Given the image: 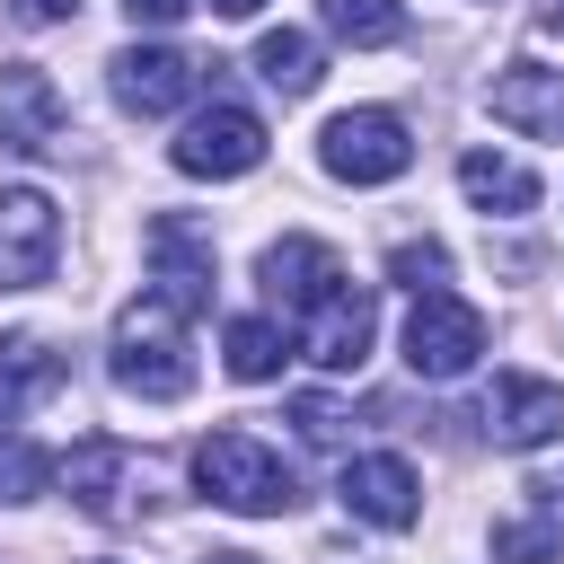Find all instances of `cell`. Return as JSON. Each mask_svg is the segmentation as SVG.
<instances>
[{
	"mask_svg": "<svg viewBox=\"0 0 564 564\" xmlns=\"http://www.w3.org/2000/svg\"><path fill=\"white\" fill-rule=\"evenodd\" d=\"M485 432H494L502 449H546V441L564 432V388L538 379V370H502L494 397H485Z\"/></svg>",
	"mask_w": 564,
	"mask_h": 564,
	"instance_id": "4fadbf2b",
	"label": "cell"
},
{
	"mask_svg": "<svg viewBox=\"0 0 564 564\" xmlns=\"http://www.w3.org/2000/svg\"><path fill=\"white\" fill-rule=\"evenodd\" d=\"M53 256H62V212H53V194L0 185V291L53 282Z\"/></svg>",
	"mask_w": 564,
	"mask_h": 564,
	"instance_id": "8992f818",
	"label": "cell"
},
{
	"mask_svg": "<svg viewBox=\"0 0 564 564\" xmlns=\"http://www.w3.org/2000/svg\"><path fill=\"white\" fill-rule=\"evenodd\" d=\"M106 370L123 397L141 405H176L194 388V344H185V308L167 291H141L123 317H115V344H106Z\"/></svg>",
	"mask_w": 564,
	"mask_h": 564,
	"instance_id": "6da1fadb",
	"label": "cell"
},
{
	"mask_svg": "<svg viewBox=\"0 0 564 564\" xmlns=\"http://www.w3.org/2000/svg\"><path fill=\"white\" fill-rule=\"evenodd\" d=\"M194 485H203V502H220V511H238V520H282L291 502H300V476H291V458L282 449H264L256 432H203L194 441Z\"/></svg>",
	"mask_w": 564,
	"mask_h": 564,
	"instance_id": "7a4b0ae2",
	"label": "cell"
},
{
	"mask_svg": "<svg viewBox=\"0 0 564 564\" xmlns=\"http://www.w3.org/2000/svg\"><path fill=\"white\" fill-rule=\"evenodd\" d=\"M167 159H176V176H247V167H264V123L247 115V106H229V97H212L176 141H167Z\"/></svg>",
	"mask_w": 564,
	"mask_h": 564,
	"instance_id": "5b68a950",
	"label": "cell"
},
{
	"mask_svg": "<svg viewBox=\"0 0 564 564\" xmlns=\"http://www.w3.org/2000/svg\"><path fill=\"white\" fill-rule=\"evenodd\" d=\"M203 564H256V555H247V546H212Z\"/></svg>",
	"mask_w": 564,
	"mask_h": 564,
	"instance_id": "f1b7e54d",
	"label": "cell"
},
{
	"mask_svg": "<svg viewBox=\"0 0 564 564\" xmlns=\"http://www.w3.org/2000/svg\"><path fill=\"white\" fill-rule=\"evenodd\" d=\"M70 9H79V0H18V18H26V26H62Z\"/></svg>",
	"mask_w": 564,
	"mask_h": 564,
	"instance_id": "484cf974",
	"label": "cell"
},
{
	"mask_svg": "<svg viewBox=\"0 0 564 564\" xmlns=\"http://www.w3.org/2000/svg\"><path fill=\"white\" fill-rule=\"evenodd\" d=\"M485 106H494V123H511L529 141H564V70H546V62H502Z\"/></svg>",
	"mask_w": 564,
	"mask_h": 564,
	"instance_id": "9a60e30c",
	"label": "cell"
},
{
	"mask_svg": "<svg viewBox=\"0 0 564 564\" xmlns=\"http://www.w3.org/2000/svg\"><path fill=\"white\" fill-rule=\"evenodd\" d=\"M62 485H70V502L88 511V520H132L141 502V458L115 441V432H88V441H70V458H62Z\"/></svg>",
	"mask_w": 564,
	"mask_h": 564,
	"instance_id": "ba28073f",
	"label": "cell"
},
{
	"mask_svg": "<svg viewBox=\"0 0 564 564\" xmlns=\"http://www.w3.org/2000/svg\"><path fill=\"white\" fill-rule=\"evenodd\" d=\"M388 282H405V291H441V282H449V247H441V238H405V247H388Z\"/></svg>",
	"mask_w": 564,
	"mask_h": 564,
	"instance_id": "603a6c76",
	"label": "cell"
},
{
	"mask_svg": "<svg viewBox=\"0 0 564 564\" xmlns=\"http://www.w3.org/2000/svg\"><path fill=\"white\" fill-rule=\"evenodd\" d=\"M220 352H229V379L264 388V379H282V361H291V326H273V317H229Z\"/></svg>",
	"mask_w": 564,
	"mask_h": 564,
	"instance_id": "d6986e66",
	"label": "cell"
},
{
	"mask_svg": "<svg viewBox=\"0 0 564 564\" xmlns=\"http://www.w3.org/2000/svg\"><path fill=\"white\" fill-rule=\"evenodd\" d=\"M317 159H326V176H344V185H388V176L414 167V132H405L388 106H352V115H335V123L317 132Z\"/></svg>",
	"mask_w": 564,
	"mask_h": 564,
	"instance_id": "277c9868",
	"label": "cell"
},
{
	"mask_svg": "<svg viewBox=\"0 0 564 564\" xmlns=\"http://www.w3.org/2000/svg\"><path fill=\"white\" fill-rule=\"evenodd\" d=\"M0 150L9 159H53L62 150V88L35 62H0Z\"/></svg>",
	"mask_w": 564,
	"mask_h": 564,
	"instance_id": "8fae6325",
	"label": "cell"
},
{
	"mask_svg": "<svg viewBox=\"0 0 564 564\" xmlns=\"http://www.w3.org/2000/svg\"><path fill=\"white\" fill-rule=\"evenodd\" d=\"M335 494H344V511H352V520H370V529H414V520H423V476H414L397 449L344 458Z\"/></svg>",
	"mask_w": 564,
	"mask_h": 564,
	"instance_id": "30bf717a",
	"label": "cell"
},
{
	"mask_svg": "<svg viewBox=\"0 0 564 564\" xmlns=\"http://www.w3.org/2000/svg\"><path fill=\"white\" fill-rule=\"evenodd\" d=\"M53 476H62V458H53L44 441H26V432H0V502H35Z\"/></svg>",
	"mask_w": 564,
	"mask_h": 564,
	"instance_id": "7402d4cb",
	"label": "cell"
},
{
	"mask_svg": "<svg viewBox=\"0 0 564 564\" xmlns=\"http://www.w3.org/2000/svg\"><path fill=\"white\" fill-rule=\"evenodd\" d=\"M141 256H150V282L194 317V308H212V229H194L185 212H159L150 229H141Z\"/></svg>",
	"mask_w": 564,
	"mask_h": 564,
	"instance_id": "9c48e42d",
	"label": "cell"
},
{
	"mask_svg": "<svg viewBox=\"0 0 564 564\" xmlns=\"http://www.w3.org/2000/svg\"><path fill=\"white\" fill-rule=\"evenodd\" d=\"M494 564H564V520H555L546 502L494 520Z\"/></svg>",
	"mask_w": 564,
	"mask_h": 564,
	"instance_id": "ffe728a7",
	"label": "cell"
},
{
	"mask_svg": "<svg viewBox=\"0 0 564 564\" xmlns=\"http://www.w3.org/2000/svg\"><path fill=\"white\" fill-rule=\"evenodd\" d=\"M212 9H220V18H256L264 0H212Z\"/></svg>",
	"mask_w": 564,
	"mask_h": 564,
	"instance_id": "4316f807",
	"label": "cell"
},
{
	"mask_svg": "<svg viewBox=\"0 0 564 564\" xmlns=\"http://www.w3.org/2000/svg\"><path fill=\"white\" fill-rule=\"evenodd\" d=\"M538 26H546V35H564V0H546V9H538Z\"/></svg>",
	"mask_w": 564,
	"mask_h": 564,
	"instance_id": "83f0119b",
	"label": "cell"
},
{
	"mask_svg": "<svg viewBox=\"0 0 564 564\" xmlns=\"http://www.w3.org/2000/svg\"><path fill=\"white\" fill-rule=\"evenodd\" d=\"M70 379V361L44 344V335H0V423H18L35 397H53Z\"/></svg>",
	"mask_w": 564,
	"mask_h": 564,
	"instance_id": "2e32d148",
	"label": "cell"
},
{
	"mask_svg": "<svg viewBox=\"0 0 564 564\" xmlns=\"http://www.w3.org/2000/svg\"><path fill=\"white\" fill-rule=\"evenodd\" d=\"M291 423H300L308 449H335V441H344V405H335V397H291Z\"/></svg>",
	"mask_w": 564,
	"mask_h": 564,
	"instance_id": "cb8c5ba5",
	"label": "cell"
},
{
	"mask_svg": "<svg viewBox=\"0 0 564 564\" xmlns=\"http://www.w3.org/2000/svg\"><path fill=\"white\" fill-rule=\"evenodd\" d=\"M123 9H132V26H176L194 0H123Z\"/></svg>",
	"mask_w": 564,
	"mask_h": 564,
	"instance_id": "d4e9b609",
	"label": "cell"
},
{
	"mask_svg": "<svg viewBox=\"0 0 564 564\" xmlns=\"http://www.w3.org/2000/svg\"><path fill=\"white\" fill-rule=\"evenodd\" d=\"M458 194H467L476 212H529V203H538V176H529L520 159H502V150H467V159H458Z\"/></svg>",
	"mask_w": 564,
	"mask_h": 564,
	"instance_id": "e0dca14e",
	"label": "cell"
},
{
	"mask_svg": "<svg viewBox=\"0 0 564 564\" xmlns=\"http://www.w3.org/2000/svg\"><path fill=\"white\" fill-rule=\"evenodd\" d=\"M106 88L123 115H176L194 88H203V62H185L176 44H123L106 62Z\"/></svg>",
	"mask_w": 564,
	"mask_h": 564,
	"instance_id": "52a82bcc",
	"label": "cell"
},
{
	"mask_svg": "<svg viewBox=\"0 0 564 564\" xmlns=\"http://www.w3.org/2000/svg\"><path fill=\"white\" fill-rule=\"evenodd\" d=\"M264 300L273 308H291V317H308V308H326L352 273H344V256L326 247V238H282V247H264Z\"/></svg>",
	"mask_w": 564,
	"mask_h": 564,
	"instance_id": "7c38bea8",
	"label": "cell"
},
{
	"mask_svg": "<svg viewBox=\"0 0 564 564\" xmlns=\"http://www.w3.org/2000/svg\"><path fill=\"white\" fill-rule=\"evenodd\" d=\"M485 361V308L458 300L449 282L441 291H414V317H405V370L414 379H467Z\"/></svg>",
	"mask_w": 564,
	"mask_h": 564,
	"instance_id": "3957f363",
	"label": "cell"
},
{
	"mask_svg": "<svg viewBox=\"0 0 564 564\" xmlns=\"http://www.w3.org/2000/svg\"><path fill=\"white\" fill-rule=\"evenodd\" d=\"M317 18H326L344 44H361V53L405 35V0H317Z\"/></svg>",
	"mask_w": 564,
	"mask_h": 564,
	"instance_id": "44dd1931",
	"label": "cell"
},
{
	"mask_svg": "<svg viewBox=\"0 0 564 564\" xmlns=\"http://www.w3.org/2000/svg\"><path fill=\"white\" fill-rule=\"evenodd\" d=\"M370 335H379V291L370 282H344L326 308H308V361L317 370H361L370 361Z\"/></svg>",
	"mask_w": 564,
	"mask_h": 564,
	"instance_id": "5bb4252c",
	"label": "cell"
},
{
	"mask_svg": "<svg viewBox=\"0 0 564 564\" xmlns=\"http://www.w3.org/2000/svg\"><path fill=\"white\" fill-rule=\"evenodd\" d=\"M256 79H264V88H282V97H308V88L326 79V53H317V35H300V26H273V35L256 44Z\"/></svg>",
	"mask_w": 564,
	"mask_h": 564,
	"instance_id": "ac0fdd59",
	"label": "cell"
}]
</instances>
